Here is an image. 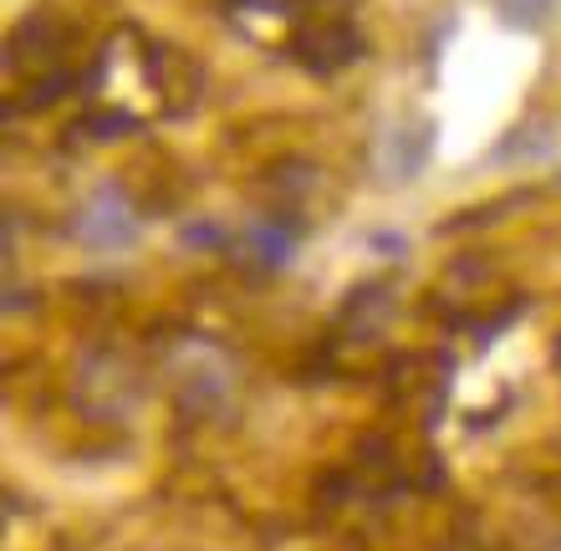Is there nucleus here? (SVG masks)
I'll return each mask as SVG.
<instances>
[{"instance_id": "1", "label": "nucleus", "mask_w": 561, "mask_h": 551, "mask_svg": "<svg viewBox=\"0 0 561 551\" xmlns=\"http://www.w3.org/2000/svg\"><path fill=\"white\" fill-rule=\"evenodd\" d=\"M134 236H138V215L118 184H103L88 205L77 209V240L88 251H123Z\"/></svg>"}, {"instance_id": "6", "label": "nucleus", "mask_w": 561, "mask_h": 551, "mask_svg": "<svg viewBox=\"0 0 561 551\" xmlns=\"http://www.w3.org/2000/svg\"><path fill=\"white\" fill-rule=\"evenodd\" d=\"M236 5H251V11H280L286 0H236Z\"/></svg>"}, {"instance_id": "3", "label": "nucleus", "mask_w": 561, "mask_h": 551, "mask_svg": "<svg viewBox=\"0 0 561 551\" xmlns=\"http://www.w3.org/2000/svg\"><path fill=\"white\" fill-rule=\"evenodd\" d=\"M296 57L327 72V67H347L353 57H363V36L347 21H307L296 31Z\"/></svg>"}, {"instance_id": "4", "label": "nucleus", "mask_w": 561, "mask_h": 551, "mask_svg": "<svg viewBox=\"0 0 561 551\" xmlns=\"http://www.w3.org/2000/svg\"><path fill=\"white\" fill-rule=\"evenodd\" d=\"M291 251H296V230L286 220H251V230H245V255H251L255 266L280 271L291 261Z\"/></svg>"}, {"instance_id": "5", "label": "nucleus", "mask_w": 561, "mask_h": 551, "mask_svg": "<svg viewBox=\"0 0 561 551\" xmlns=\"http://www.w3.org/2000/svg\"><path fill=\"white\" fill-rule=\"evenodd\" d=\"M495 5H501V15L511 26H541L557 11V0H495Z\"/></svg>"}, {"instance_id": "2", "label": "nucleus", "mask_w": 561, "mask_h": 551, "mask_svg": "<svg viewBox=\"0 0 561 551\" xmlns=\"http://www.w3.org/2000/svg\"><path fill=\"white\" fill-rule=\"evenodd\" d=\"M428 153H434V123L403 118L373 144V169H378L388 184H409L419 169L428 164Z\"/></svg>"}]
</instances>
